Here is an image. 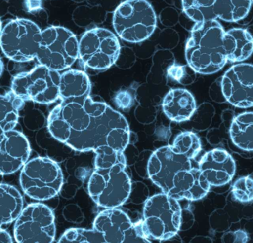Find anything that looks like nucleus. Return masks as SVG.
<instances>
[{
	"label": "nucleus",
	"mask_w": 253,
	"mask_h": 243,
	"mask_svg": "<svg viewBox=\"0 0 253 243\" xmlns=\"http://www.w3.org/2000/svg\"><path fill=\"white\" fill-rule=\"evenodd\" d=\"M47 128L56 140L80 152L102 147L124 152L130 139L126 118L90 96L62 100L49 114Z\"/></svg>",
	"instance_id": "nucleus-1"
},
{
	"label": "nucleus",
	"mask_w": 253,
	"mask_h": 243,
	"mask_svg": "<svg viewBox=\"0 0 253 243\" xmlns=\"http://www.w3.org/2000/svg\"><path fill=\"white\" fill-rule=\"evenodd\" d=\"M94 152V170L87 185L89 195L101 208H118L127 201L132 185L124 152L102 147Z\"/></svg>",
	"instance_id": "nucleus-2"
},
{
	"label": "nucleus",
	"mask_w": 253,
	"mask_h": 243,
	"mask_svg": "<svg viewBox=\"0 0 253 243\" xmlns=\"http://www.w3.org/2000/svg\"><path fill=\"white\" fill-rule=\"evenodd\" d=\"M224 33L216 19L196 22L185 47L186 60L193 71L211 75L224 68L227 62L223 44Z\"/></svg>",
	"instance_id": "nucleus-3"
},
{
	"label": "nucleus",
	"mask_w": 253,
	"mask_h": 243,
	"mask_svg": "<svg viewBox=\"0 0 253 243\" xmlns=\"http://www.w3.org/2000/svg\"><path fill=\"white\" fill-rule=\"evenodd\" d=\"M182 209L178 200L167 194L147 198L143 211V232L147 239L167 241L180 231Z\"/></svg>",
	"instance_id": "nucleus-4"
},
{
	"label": "nucleus",
	"mask_w": 253,
	"mask_h": 243,
	"mask_svg": "<svg viewBox=\"0 0 253 243\" xmlns=\"http://www.w3.org/2000/svg\"><path fill=\"white\" fill-rule=\"evenodd\" d=\"M62 169L53 160L37 157L28 161L21 170L19 183L31 199L45 201L58 195L63 186Z\"/></svg>",
	"instance_id": "nucleus-5"
},
{
	"label": "nucleus",
	"mask_w": 253,
	"mask_h": 243,
	"mask_svg": "<svg viewBox=\"0 0 253 243\" xmlns=\"http://www.w3.org/2000/svg\"><path fill=\"white\" fill-rule=\"evenodd\" d=\"M154 9L146 0H126L119 4L113 16V26L122 39L138 43L147 39L156 30Z\"/></svg>",
	"instance_id": "nucleus-6"
},
{
	"label": "nucleus",
	"mask_w": 253,
	"mask_h": 243,
	"mask_svg": "<svg viewBox=\"0 0 253 243\" xmlns=\"http://www.w3.org/2000/svg\"><path fill=\"white\" fill-rule=\"evenodd\" d=\"M36 59L40 65L53 70L71 68L79 59V41L74 33L60 26L42 31Z\"/></svg>",
	"instance_id": "nucleus-7"
},
{
	"label": "nucleus",
	"mask_w": 253,
	"mask_h": 243,
	"mask_svg": "<svg viewBox=\"0 0 253 243\" xmlns=\"http://www.w3.org/2000/svg\"><path fill=\"white\" fill-rule=\"evenodd\" d=\"M60 75L43 65L18 74L12 80L11 91L24 102L50 104L59 98Z\"/></svg>",
	"instance_id": "nucleus-8"
},
{
	"label": "nucleus",
	"mask_w": 253,
	"mask_h": 243,
	"mask_svg": "<svg viewBox=\"0 0 253 243\" xmlns=\"http://www.w3.org/2000/svg\"><path fill=\"white\" fill-rule=\"evenodd\" d=\"M40 27L27 19L10 21L1 30L0 47L6 57L18 62L33 60L41 40Z\"/></svg>",
	"instance_id": "nucleus-9"
},
{
	"label": "nucleus",
	"mask_w": 253,
	"mask_h": 243,
	"mask_svg": "<svg viewBox=\"0 0 253 243\" xmlns=\"http://www.w3.org/2000/svg\"><path fill=\"white\" fill-rule=\"evenodd\" d=\"M120 52L117 35L105 28L88 30L79 41V59L84 66L95 70H105L112 67Z\"/></svg>",
	"instance_id": "nucleus-10"
},
{
	"label": "nucleus",
	"mask_w": 253,
	"mask_h": 243,
	"mask_svg": "<svg viewBox=\"0 0 253 243\" xmlns=\"http://www.w3.org/2000/svg\"><path fill=\"white\" fill-rule=\"evenodd\" d=\"M13 235L19 243H53L56 237L53 211L41 203L27 206L15 220Z\"/></svg>",
	"instance_id": "nucleus-11"
},
{
	"label": "nucleus",
	"mask_w": 253,
	"mask_h": 243,
	"mask_svg": "<svg viewBox=\"0 0 253 243\" xmlns=\"http://www.w3.org/2000/svg\"><path fill=\"white\" fill-rule=\"evenodd\" d=\"M93 229L102 234L105 243H150L141 225L133 224L126 213L117 208H104L95 218Z\"/></svg>",
	"instance_id": "nucleus-12"
},
{
	"label": "nucleus",
	"mask_w": 253,
	"mask_h": 243,
	"mask_svg": "<svg viewBox=\"0 0 253 243\" xmlns=\"http://www.w3.org/2000/svg\"><path fill=\"white\" fill-rule=\"evenodd\" d=\"M192 160L181 155L172 146H163L151 154L147 164L148 177L168 195L179 172L192 168Z\"/></svg>",
	"instance_id": "nucleus-13"
},
{
	"label": "nucleus",
	"mask_w": 253,
	"mask_h": 243,
	"mask_svg": "<svg viewBox=\"0 0 253 243\" xmlns=\"http://www.w3.org/2000/svg\"><path fill=\"white\" fill-rule=\"evenodd\" d=\"M221 92L227 102L239 108L253 106V65H233L223 75Z\"/></svg>",
	"instance_id": "nucleus-14"
},
{
	"label": "nucleus",
	"mask_w": 253,
	"mask_h": 243,
	"mask_svg": "<svg viewBox=\"0 0 253 243\" xmlns=\"http://www.w3.org/2000/svg\"><path fill=\"white\" fill-rule=\"evenodd\" d=\"M31 146L25 135L17 130L0 136V174L8 175L22 170L28 162Z\"/></svg>",
	"instance_id": "nucleus-15"
},
{
	"label": "nucleus",
	"mask_w": 253,
	"mask_h": 243,
	"mask_svg": "<svg viewBox=\"0 0 253 243\" xmlns=\"http://www.w3.org/2000/svg\"><path fill=\"white\" fill-rule=\"evenodd\" d=\"M199 169L211 186H221L231 181L236 173V165L229 152L215 149L202 157Z\"/></svg>",
	"instance_id": "nucleus-16"
},
{
	"label": "nucleus",
	"mask_w": 253,
	"mask_h": 243,
	"mask_svg": "<svg viewBox=\"0 0 253 243\" xmlns=\"http://www.w3.org/2000/svg\"><path fill=\"white\" fill-rule=\"evenodd\" d=\"M211 187L201 170L192 167L178 173L168 195L178 201H199L208 195Z\"/></svg>",
	"instance_id": "nucleus-17"
},
{
	"label": "nucleus",
	"mask_w": 253,
	"mask_h": 243,
	"mask_svg": "<svg viewBox=\"0 0 253 243\" xmlns=\"http://www.w3.org/2000/svg\"><path fill=\"white\" fill-rule=\"evenodd\" d=\"M164 113L171 121L181 123L189 121L196 110L195 98L188 90L183 88L172 89L162 102Z\"/></svg>",
	"instance_id": "nucleus-18"
},
{
	"label": "nucleus",
	"mask_w": 253,
	"mask_h": 243,
	"mask_svg": "<svg viewBox=\"0 0 253 243\" xmlns=\"http://www.w3.org/2000/svg\"><path fill=\"white\" fill-rule=\"evenodd\" d=\"M223 44L227 62H244L253 53V37L246 29L233 28L225 31Z\"/></svg>",
	"instance_id": "nucleus-19"
},
{
	"label": "nucleus",
	"mask_w": 253,
	"mask_h": 243,
	"mask_svg": "<svg viewBox=\"0 0 253 243\" xmlns=\"http://www.w3.org/2000/svg\"><path fill=\"white\" fill-rule=\"evenodd\" d=\"M91 84L83 71L70 69L62 72L59 81V98L62 100L78 99L90 96Z\"/></svg>",
	"instance_id": "nucleus-20"
},
{
	"label": "nucleus",
	"mask_w": 253,
	"mask_h": 243,
	"mask_svg": "<svg viewBox=\"0 0 253 243\" xmlns=\"http://www.w3.org/2000/svg\"><path fill=\"white\" fill-rule=\"evenodd\" d=\"M24 208L23 198L14 186L0 184V228L13 223Z\"/></svg>",
	"instance_id": "nucleus-21"
},
{
	"label": "nucleus",
	"mask_w": 253,
	"mask_h": 243,
	"mask_svg": "<svg viewBox=\"0 0 253 243\" xmlns=\"http://www.w3.org/2000/svg\"><path fill=\"white\" fill-rule=\"evenodd\" d=\"M230 136L239 149L253 151V112L240 114L233 119Z\"/></svg>",
	"instance_id": "nucleus-22"
},
{
	"label": "nucleus",
	"mask_w": 253,
	"mask_h": 243,
	"mask_svg": "<svg viewBox=\"0 0 253 243\" xmlns=\"http://www.w3.org/2000/svg\"><path fill=\"white\" fill-rule=\"evenodd\" d=\"M24 102L11 90L0 95V136L5 132L14 130Z\"/></svg>",
	"instance_id": "nucleus-23"
},
{
	"label": "nucleus",
	"mask_w": 253,
	"mask_h": 243,
	"mask_svg": "<svg viewBox=\"0 0 253 243\" xmlns=\"http://www.w3.org/2000/svg\"><path fill=\"white\" fill-rule=\"evenodd\" d=\"M252 0H217L213 7L215 19L235 22L246 17L252 5Z\"/></svg>",
	"instance_id": "nucleus-24"
},
{
	"label": "nucleus",
	"mask_w": 253,
	"mask_h": 243,
	"mask_svg": "<svg viewBox=\"0 0 253 243\" xmlns=\"http://www.w3.org/2000/svg\"><path fill=\"white\" fill-rule=\"evenodd\" d=\"M217 0H182L183 11L195 22L215 19L213 7Z\"/></svg>",
	"instance_id": "nucleus-25"
},
{
	"label": "nucleus",
	"mask_w": 253,
	"mask_h": 243,
	"mask_svg": "<svg viewBox=\"0 0 253 243\" xmlns=\"http://www.w3.org/2000/svg\"><path fill=\"white\" fill-rule=\"evenodd\" d=\"M172 147L178 153L193 160L200 152L202 149V143L200 139L196 133L186 131L180 133L176 136Z\"/></svg>",
	"instance_id": "nucleus-26"
},
{
	"label": "nucleus",
	"mask_w": 253,
	"mask_h": 243,
	"mask_svg": "<svg viewBox=\"0 0 253 243\" xmlns=\"http://www.w3.org/2000/svg\"><path fill=\"white\" fill-rule=\"evenodd\" d=\"M58 243H105L102 234L92 229H70L58 240Z\"/></svg>",
	"instance_id": "nucleus-27"
},
{
	"label": "nucleus",
	"mask_w": 253,
	"mask_h": 243,
	"mask_svg": "<svg viewBox=\"0 0 253 243\" xmlns=\"http://www.w3.org/2000/svg\"><path fill=\"white\" fill-rule=\"evenodd\" d=\"M233 197L241 203L253 201V179L251 177H242L233 183L232 188Z\"/></svg>",
	"instance_id": "nucleus-28"
},
{
	"label": "nucleus",
	"mask_w": 253,
	"mask_h": 243,
	"mask_svg": "<svg viewBox=\"0 0 253 243\" xmlns=\"http://www.w3.org/2000/svg\"><path fill=\"white\" fill-rule=\"evenodd\" d=\"M195 73L196 72L190 73L187 70V68L184 66H172L168 70V75L171 78L184 85L191 84L193 82L194 78H192V75H195Z\"/></svg>",
	"instance_id": "nucleus-29"
},
{
	"label": "nucleus",
	"mask_w": 253,
	"mask_h": 243,
	"mask_svg": "<svg viewBox=\"0 0 253 243\" xmlns=\"http://www.w3.org/2000/svg\"><path fill=\"white\" fill-rule=\"evenodd\" d=\"M138 195H143L146 198L148 195V190H147V188L146 187L145 185L143 184L142 183L136 182V183H134L133 184L131 185V190L129 198H132V201L133 200V203H135V204H141L142 202H141Z\"/></svg>",
	"instance_id": "nucleus-30"
},
{
	"label": "nucleus",
	"mask_w": 253,
	"mask_h": 243,
	"mask_svg": "<svg viewBox=\"0 0 253 243\" xmlns=\"http://www.w3.org/2000/svg\"><path fill=\"white\" fill-rule=\"evenodd\" d=\"M248 241V235L246 232L242 230L236 231L235 232H229L222 238L224 242L246 243Z\"/></svg>",
	"instance_id": "nucleus-31"
},
{
	"label": "nucleus",
	"mask_w": 253,
	"mask_h": 243,
	"mask_svg": "<svg viewBox=\"0 0 253 243\" xmlns=\"http://www.w3.org/2000/svg\"><path fill=\"white\" fill-rule=\"evenodd\" d=\"M116 102L120 107L126 108L129 107L132 103V98L129 93L127 92H120L117 96H116Z\"/></svg>",
	"instance_id": "nucleus-32"
},
{
	"label": "nucleus",
	"mask_w": 253,
	"mask_h": 243,
	"mask_svg": "<svg viewBox=\"0 0 253 243\" xmlns=\"http://www.w3.org/2000/svg\"><path fill=\"white\" fill-rule=\"evenodd\" d=\"M13 238L11 235L4 230V229L0 228V243H13Z\"/></svg>",
	"instance_id": "nucleus-33"
},
{
	"label": "nucleus",
	"mask_w": 253,
	"mask_h": 243,
	"mask_svg": "<svg viewBox=\"0 0 253 243\" xmlns=\"http://www.w3.org/2000/svg\"><path fill=\"white\" fill-rule=\"evenodd\" d=\"M3 70H4V64H3L2 60L0 59V77H1V74H2Z\"/></svg>",
	"instance_id": "nucleus-34"
},
{
	"label": "nucleus",
	"mask_w": 253,
	"mask_h": 243,
	"mask_svg": "<svg viewBox=\"0 0 253 243\" xmlns=\"http://www.w3.org/2000/svg\"><path fill=\"white\" fill-rule=\"evenodd\" d=\"M1 30H2V27H1V19H0V35H1Z\"/></svg>",
	"instance_id": "nucleus-35"
},
{
	"label": "nucleus",
	"mask_w": 253,
	"mask_h": 243,
	"mask_svg": "<svg viewBox=\"0 0 253 243\" xmlns=\"http://www.w3.org/2000/svg\"><path fill=\"white\" fill-rule=\"evenodd\" d=\"M252 1H253V0H252Z\"/></svg>",
	"instance_id": "nucleus-36"
}]
</instances>
